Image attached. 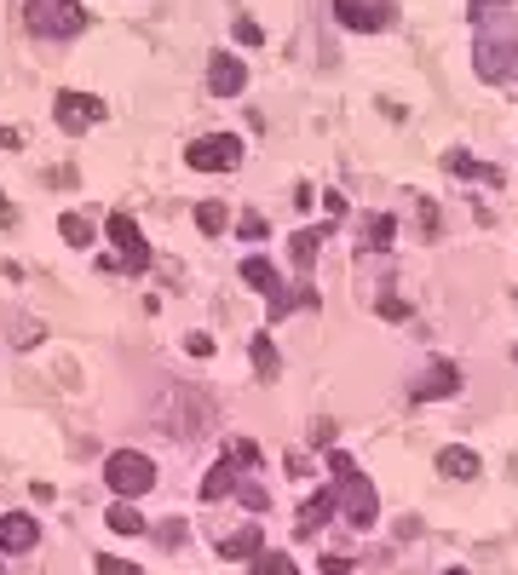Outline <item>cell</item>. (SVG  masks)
Instances as JSON below:
<instances>
[{"label": "cell", "instance_id": "obj_24", "mask_svg": "<svg viewBox=\"0 0 518 575\" xmlns=\"http://www.w3.org/2000/svg\"><path fill=\"white\" fill-rule=\"evenodd\" d=\"M254 368L271 380L277 374V345H271V334H254Z\"/></svg>", "mask_w": 518, "mask_h": 575}, {"label": "cell", "instance_id": "obj_34", "mask_svg": "<svg viewBox=\"0 0 518 575\" xmlns=\"http://www.w3.org/2000/svg\"><path fill=\"white\" fill-rule=\"evenodd\" d=\"M380 317H392V322H403V317H409V305H398V299H380Z\"/></svg>", "mask_w": 518, "mask_h": 575}, {"label": "cell", "instance_id": "obj_19", "mask_svg": "<svg viewBox=\"0 0 518 575\" xmlns=\"http://www.w3.org/2000/svg\"><path fill=\"white\" fill-rule=\"evenodd\" d=\"M449 173H455V179H484V184H501V173H495V167H478V161H472L467 150H449Z\"/></svg>", "mask_w": 518, "mask_h": 575}, {"label": "cell", "instance_id": "obj_37", "mask_svg": "<svg viewBox=\"0 0 518 575\" xmlns=\"http://www.w3.org/2000/svg\"><path fill=\"white\" fill-rule=\"evenodd\" d=\"M513 357H518V351H513Z\"/></svg>", "mask_w": 518, "mask_h": 575}, {"label": "cell", "instance_id": "obj_28", "mask_svg": "<svg viewBox=\"0 0 518 575\" xmlns=\"http://www.w3.org/2000/svg\"><path fill=\"white\" fill-rule=\"evenodd\" d=\"M98 575H144L139 564H127V558H110V552H104V558H98Z\"/></svg>", "mask_w": 518, "mask_h": 575}, {"label": "cell", "instance_id": "obj_5", "mask_svg": "<svg viewBox=\"0 0 518 575\" xmlns=\"http://www.w3.org/2000/svg\"><path fill=\"white\" fill-rule=\"evenodd\" d=\"M340 512H346V524L352 529H369L380 518V495H375V483L363 478V472L340 478Z\"/></svg>", "mask_w": 518, "mask_h": 575}, {"label": "cell", "instance_id": "obj_23", "mask_svg": "<svg viewBox=\"0 0 518 575\" xmlns=\"http://www.w3.org/2000/svg\"><path fill=\"white\" fill-rule=\"evenodd\" d=\"M254 575H300V570H294V558H288V552H259Z\"/></svg>", "mask_w": 518, "mask_h": 575}, {"label": "cell", "instance_id": "obj_16", "mask_svg": "<svg viewBox=\"0 0 518 575\" xmlns=\"http://www.w3.org/2000/svg\"><path fill=\"white\" fill-rule=\"evenodd\" d=\"M259 552H265V535H259V524L236 529V535H225V541H219V558H259Z\"/></svg>", "mask_w": 518, "mask_h": 575}, {"label": "cell", "instance_id": "obj_35", "mask_svg": "<svg viewBox=\"0 0 518 575\" xmlns=\"http://www.w3.org/2000/svg\"><path fill=\"white\" fill-rule=\"evenodd\" d=\"M323 570H329V575H352V564H346V558H323Z\"/></svg>", "mask_w": 518, "mask_h": 575}, {"label": "cell", "instance_id": "obj_18", "mask_svg": "<svg viewBox=\"0 0 518 575\" xmlns=\"http://www.w3.org/2000/svg\"><path fill=\"white\" fill-rule=\"evenodd\" d=\"M340 506V489H323V495H311L306 512H300V535H311V529H323L329 524V512Z\"/></svg>", "mask_w": 518, "mask_h": 575}, {"label": "cell", "instance_id": "obj_4", "mask_svg": "<svg viewBox=\"0 0 518 575\" xmlns=\"http://www.w3.org/2000/svg\"><path fill=\"white\" fill-rule=\"evenodd\" d=\"M185 161L196 167V173H231L236 161H242V138L236 133H208V138H196L185 150Z\"/></svg>", "mask_w": 518, "mask_h": 575}, {"label": "cell", "instance_id": "obj_15", "mask_svg": "<svg viewBox=\"0 0 518 575\" xmlns=\"http://www.w3.org/2000/svg\"><path fill=\"white\" fill-rule=\"evenodd\" d=\"M236 483H242V466H236V460L225 455V460H219V466L208 472V478H202V501H225Z\"/></svg>", "mask_w": 518, "mask_h": 575}, {"label": "cell", "instance_id": "obj_30", "mask_svg": "<svg viewBox=\"0 0 518 575\" xmlns=\"http://www.w3.org/2000/svg\"><path fill=\"white\" fill-rule=\"evenodd\" d=\"M467 12L484 23V18H495V12H507V0H467Z\"/></svg>", "mask_w": 518, "mask_h": 575}, {"label": "cell", "instance_id": "obj_36", "mask_svg": "<svg viewBox=\"0 0 518 575\" xmlns=\"http://www.w3.org/2000/svg\"><path fill=\"white\" fill-rule=\"evenodd\" d=\"M444 575H467V570H444Z\"/></svg>", "mask_w": 518, "mask_h": 575}, {"label": "cell", "instance_id": "obj_29", "mask_svg": "<svg viewBox=\"0 0 518 575\" xmlns=\"http://www.w3.org/2000/svg\"><path fill=\"white\" fill-rule=\"evenodd\" d=\"M329 472H334V478H352V472H357V460L346 455V449H329Z\"/></svg>", "mask_w": 518, "mask_h": 575}, {"label": "cell", "instance_id": "obj_17", "mask_svg": "<svg viewBox=\"0 0 518 575\" xmlns=\"http://www.w3.org/2000/svg\"><path fill=\"white\" fill-rule=\"evenodd\" d=\"M438 472L444 478H478V455L461 449V443H449V449H438Z\"/></svg>", "mask_w": 518, "mask_h": 575}, {"label": "cell", "instance_id": "obj_21", "mask_svg": "<svg viewBox=\"0 0 518 575\" xmlns=\"http://www.w3.org/2000/svg\"><path fill=\"white\" fill-rule=\"evenodd\" d=\"M110 529H116V535H144L139 506H133V501H116V506H110Z\"/></svg>", "mask_w": 518, "mask_h": 575}, {"label": "cell", "instance_id": "obj_12", "mask_svg": "<svg viewBox=\"0 0 518 575\" xmlns=\"http://www.w3.org/2000/svg\"><path fill=\"white\" fill-rule=\"evenodd\" d=\"M334 230H340V219H329V225H311V230H300V236L288 242V253H294V271H311V259H317V248L329 242Z\"/></svg>", "mask_w": 518, "mask_h": 575}, {"label": "cell", "instance_id": "obj_7", "mask_svg": "<svg viewBox=\"0 0 518 575\" xmlns=\"http://www.w3.org/2000/svg\"><path fill=\"white\" fill-rule=\"evenodd\" d=\"M334 18L357 29V35H375L392 23V0H334Z\"/></svg>", "mask_w": 518, "mask_h": 575}, {"label": "cell", "instance_id": "obj_33", "mask_svg": "<svg viewBox=\"0 0 518 575\" xmlns=\"http://www.w3.org/2000/svg\"><path fill=\"white\" fill-rule=\"evenodd\" d=\"M190 357H213V340H208V334H190Z\"/></svg>", "mask_w": 518, "mask_h": 575}, {"label": "cell", "instance_id": "obj_20", "mask_svg": "<svg viewBox=\"0 0 518 575\" xmlns=\"http://www.w3.org/2000/svg\"><path fill=\"white\" fill-rule=\"evenodd\" d=\"M93 213H64V242L70 248H93Z\"/></svg>", "mask_w": 518, "mask_h": 575}, {"label": "cell", "instance_id": "obj_6", "mask_svg": "<svg viewBox=\"0 0 518 575\" xmlns=\"http://www.w3.org/2000/svg\"><path fill=\"white\" fill-rule=\"evenodd\" d=\"M52 110H58V127H64V133H87V127H98V121L110 115V104L93 98V92H58Z\"/></svg>", "mask_w": 518, "mask_h": 575}, {"label": "cell", "instance_id": "obj_22", "mask_svg": "<svg viewBox=\"0 0 518 575\" xmlns=\"http://www.w3.org/2000/svg\"><path fill=\"white\" fill-rule=\"evenodd\" d=\"M196 225H202V236H219V230L231 225L225 202H202V207H196Z\"/></svg>", "mask_w": 518, "mask_h": 575}, {"label": "cell", "instance_id": "obj_32", "mask_svg": "<svg viewBox=\"0 0 518 575\" xmlns=\"http://www.w3.org/2000/svg\"><path fill=\"white\" fill-rule=\"evenodd\" d=\"M179 541H185V524H179V518H167V524H162V547H179Z\"/></svg>", "mask_w": 518, "mask_h": 575}, {"label": "cell", "instance_id": "obj_1", "mask_svg": "<svg viewBox=\"0 0 518 575\" xmlns=\"http://www.w3.org/2000/svg\"><path fill=\"white\" fill-rule=\"evenodd\" d=\"M472 64H478V75H484V81H495V87H501V81H518V23L478 35Z\"/></svg>", "mask_w": 518, "mask_h": 575}, {"label": "cell", "instance_id": "obj_26", "mask_svg": "<svg viewBox=\"0 0 518 575\" xmlns=\"http://www.w3.org/2000/svg\"><path fill=\"white\" fill-rule=\"evenodd\" d=\"M225 455H231L236 466H242V472H248V466H254V460H259V449H254V443H248V437H236V443H231V449H225Z\"/></svg>", "mask_w": 518, "mask_h": 575}, {"label": "cell", "instance_id": "obj_10", "mask_svg": "<svg viewBox=\"0 0 518 575\" xmlns=\"http://www.w3.org/2000/svg\"><path fill=\"white\" fill-rule=\"evenodd\" d=\"M461 386V368L449 363V357H438V363L421 374V386H415V403H432V397H449V391Z\"/></svg>", "mask_w": 518, "mask_h": 575}, {"label": "cell", "instance_id": "obj_8", "mask_svg": "<svg viewBox=\"0 0 518 575\" xmlns=\"http://www.w3.org/2000/svg\"><path fill=\"white\" fill-rule=\"evenodd\" d=\"M110 242L121 248V259H116L121 271H144V265H150V242L139 236V225H133L127 213H110Z\"/></svg>", "mask_w": 518, "mask_h": 575}, {"label": "cell", "instance_id": "obj_13", "mask_svg": "<svg viewBox=\"0 0 518 575\" xmlns=\"http://www.w3.org/2000/svg\"><path fill=\"white\" fill-rule=\"evenodd\" d=\"M242 282H248V288H259L265 299L283 294V282H277V265H271L265 253H248V259H242Z\"/></svg>", "mask_w": 518, "mask_h": 575}, {"label": "cell", "instance_id": "obj_2", "mask_svg": "<svg viewBox=\"0 0 518 575\" xmlns=\"http://www.w3.org/2000/svg\"><path fill=\"white\" fill-rule=\"evenodd\" d=\"M104 478H110V489H116L121 501H133L144 489H156V460L139 455V449H116V455L104 460Z\"/></svg>", "mask_w": 518, "mask_h": 575}, {"label": "cell", "instance_id": "obj_3", "mask_svg": "<svg viewBox=\"0 0 518 575\" xmlns=\"http://www.w3.org/2000/svg\"><path fill=\"white\" fill-rule=\"evenodd\" d=\"M29 35H81L87 29V12L75 0H29L24 6Z\"/></svg>", "mask_w": 518, "mask_h": 575}, {"label": "cell", "instance_id": "obj_27", "mask_svg": "<svg viewBox=\"0 0 518 575\" xmlns=\"http://www.w3.org/2000/svg\"><path fill=\"white\" fill-rule=\"evenodd\" d=\"M236 230H242V242H265V219H259V213H248V219H236Z\"/></svg>", "mask_w": 518, "mask_h": 575}, {"label": "cell", "instance_id": "obj_11", "mask_svg": "<svg viewBox=\"0 0 518 575\" xmlns=\"http://www.w3.org/2000/svg\"><path fill=\"white\" fill-rule=\"evenodd\" d=\"M35 541H41V524H35L29 512H6V518H0V547L6 552H29Z\"/></svg>", "mask_w": 518, "mask_h": 575}, {"label": "cell", "instance_id": "obj_31", "mask_svg": "<svg viewBox=\"0 0 518 575\" xmlns=\"http://www.w3.org/2000/svg\"><path fill=\"white\" fill-rule=\"evenodd\" d=\"M236 41H242V46H259V23H254V18H236Z\"/></svg>", "mask_w": 518, "mask_h": 575}, {"label": "cell", "instance_id": "obj_9", "mask_svg": "<svg viewBox=\"0 0 518 575\" xmlns=\"http://www.w3.org/2000/svg\"><path fill=\"white\" fill-rule=\"evenodd\" d=\"M242 87H248V69H242V58H231V52L208 58V92H213V98H236Z\"/></svg>", "mask_w": 518, "mask_h": 575}, {"label": "cell", "instance_id": "obj_14", "mask_svg": "<svg viewBox=\"0 0 518 575\" xmlns=\"http://www.w3.org/2000/svg\"><path fill=\"white\" fill-rule=\"evenodd\" d=\"M392 236H398V225H392L386 213H363V225H357V248H363V253L392 248Z\"/></svg>", "mask_w": 518, "mask_h": 575}, {"label": "cell", "instance_id": "obj_25", "mask_svg": "<svg viewBox=\"0 0 518 575\" xmlns=\"http://www.w3.org/2000/svg\"><path fill=\"white\" fill-rule=\"evenodd\" d=\"M236 501L248 506V512H265V501H271V495H265L259 483H236Z\"/></svg>", "mask_w": 518, "mask_h": 575}]
</instances>
